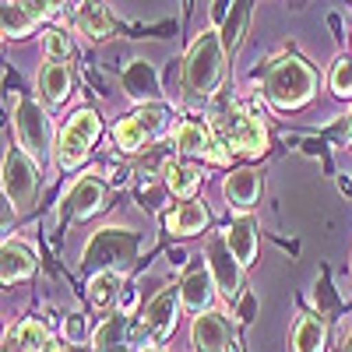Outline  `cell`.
I'll use <instances>...</instances> for the list:
<instances>
[{"instance_id": "cell-1", "label": "cell", "mask_w": 352, "mask_h": 352, "mask_svg": "<svg viewBox=\"0 0 352 352\" xmlns=\"http://www.w3.org/2000/svg\"><path fill=\"white\" fill-rule=\"evenodd\" d=\"M314 88H317V74L300 56H278L264 71V96L278 109H296V106L310 102Z\"/></svg>"}, {"instance_id": "cell-2", "label": "cell", "mask_w": 352, "mask_h": 352, "mask_svg": "<svg viewBox=\"0 0 352 352\" xmlns=\"http://www.w3.org/2000/svg\"><path fill=\"white\" fill-rule=\"evenodd\" d=\"M226 74V46L219 39V32H201L187 53V64H184V85L190 96H204L208 99L219 81Z\"/></svg>"}, {"instance_id": "cell-3", "label": "cell", "mask_w": 352, "mask_h": 352, "mask_svg": "<svg viewBox=\"0 0 352 352\" xmlns=\"http://www.w3.org/2000/svg\"><path fill=\"white\" fill-rule=\"evenodd\" d=\"M215 134L229 144V152H240V155H264V148H268V131H264V124L257 120L254 113L247 109H226L215 116Z\"/></svg>"}, {"instance_id": "cell-4", "label": "cell", "mask_w": 352, "mask_h": 352, "mask_svg": "<svg viewBox=\"0 0 352 352\" xmlns=\"http://www.w3.org/2000/svg\"><path fill=\"white\" fill-rule=\"evenodd\" d=\"M138 254V236L127 229H99L92 243L85 247V268L88 272H116V268H127Z\"/></svg>"}, {"instance_id": "cell-5", "label": "cell", "mask_w": 352, "mask_h": 352, "mask_svg": "<svg viewBox=\"0 0 352 352\" xmlns=\"http://www.w3.org/2000/svg\"><path fill=\"white\" fill-rule=\"evenodd\" d=\"M99 131H102L99 113L96 109H78L71 120L64 124L60 138H56V166H60V169L81 166L88 159V152H92Z\"/></svg>"}, {"instance_id": "cell-6", "label": "cell", "mask_w": 352, "mask_h": 352, "mask_svg": "<svg viewBox=\"0 0 352 352\" xmlns=\"http://www.w3.org/2000/svg\"><path fill=\"white\" fill-rule=\"evenodd\" d=\"M162 131H166V109H162L159 102H155V106H141V109H134L131 116H124V120H116V127H113V144H116L120 152L134 155V152H141L152 138H159Z\"/></svg>"}, {"instance_id": "cell-7", "label": "cell", "mask_w": 352, "mask_h": 352, "mask_svg": "<svg viewBox=\"0 0 352 352\" xmlns=\"http://www.w3.org/2000/svg\"><path fill=\"white\" fill-rule=\"evenodd\" d=\"M204 257H208V272H212L219 292H222L226 300L236 303L243 296V264L232 257V250L226 243V232L208 236V243H204Z\"/></svg>"}, {"instance_id": "cell-8", "label": "cell", "mask_w": 352, "mask_h": 352, "mask_svg": "<svg viewBox=\"0 0 352 352\" xmlns=\"http://www.w3.org/2000/svg\"><path fill=\"white\" fill-rule=\"evenodd\" d=\"M39 194V162H32L21 148L4 155V197H11L14 208H32Z\"/></svg>"}, {"instance_id": "cell-9", "label": "cell", "mask_w": 352, "mask_h": 352, "mask_svg": "<svg viewBox=\"0 0 352 352\" xmlns=\"http://www.w3.org/2000/svg\"><path fill=\"white\" fill-rule=\"evenodd\" d=\"M14 131H18V144L21 152L36 162L50 152V120H46V109L36 106L32 99H21L14 109Z\"/></svg>"}, {"instance_id": "cell-10", "label": "cell", "mask_w": 352, "mask_h": 352, "mask_svg": "<svg viewBox=\"0 0 352 352\" xmlns=\"http://www.w3.org/2000/svg\"><path fill=\"white\" fill-rule=\"evenodd\" d=\"M60 4H50V0H39V4H32V0H14V4H4V14H0V21H4V36L8 39H21L32 25H39L43 18H50Z\"/></svg>"}, {"instance_id": "cell-11", "label": "cell", "mask_w": 352, "mask_h": 352, "mask_svg": "<svg viewBox=\"0 0 352 352\" xmlns=\"http://www.w3.org/2000/svg\"><path fill=\"white\" fill-rule=\"evenodd\" d=\"M176 303H180V289L176 285H166L159 296L144 307L141 314V328L148 331V338H166L176 324Z\"/></svg>"}, {"instance_id": "cell-12", "label": "cell", "mask_w": 352, "mask_h": 352, "mask_svg": "<svg viewBox=\"0 0 352 352\" xmlns=\"http://www.w3.org/2000/svg\"><path fill=\"white\" fill-rule=\"evenodd\" d=\"M190 342L197 352H232V335L222 314H201L190 328Z\"/></svg>"}, {"instance_id": "cell-13", "label": "cell", "mask_w": 352, "mask_h": 352, "mask_svg": "<svg viewBox=\"0 0 352 352\" xmlns=\"http://www.w3.org/2000/svg\"><path fill=\"white\" fill-rule=\"evenodd\" d=\"M102 184L96 180V176H81V180L71 187V194L60 201V215H71V219H88V215H96L102 208Z\"/></svg>"}, {"instance_id": "cell-14", "label": "cell", "mask_w": 352, "mask_h": 352, "mask_svg": "<svg viewBox=\"0 0 352 352\" xmlns=\"http://www.w3.org/2000/svg\"><path fill=\"white\" fill-rule=\"evenodd\" d=\"M50 345V324L39 317H28L4 335V352H43Z\"/></svg>"}, {"instance_id": "cell-15", "label": "cell", "mask_w": 352, "mask_h": 352, "mask_svg": "<svg viewBox=\"0 0 352 352\" xmlns=\"http://www.w3.org/2000/svg\"><path fill=\"white\" fill-rule=\"evenodd\" d=\"M124 92L131 99H138L141 106H155V99H159V78H155L152 64L131 60L127 71H124Z\"/></svg>"}, {"instance_id": "cell-16", "label": "cell", "mask_w": 352, "mask_h": 352, "mask_svg": "<svg viewBox=\"0 0 352 352\" xmlns=\"http://www.w3.org/2000/svg\"><path fill=\"white\" fill-rule=\"evenodd\" d=\"M0 275H4V282H25V278H32L36 275V254L28 250L25 243L18 240H4V250H0Z\"/></svg>"}, {"instance_id": "cell-17", "label": "cell", "mask_w": 352, "mask_h": 352, "mask_svg": "<svg viewBox=\"0 0 352 352\" xmlns=\"http://www.w3.org/2000/svg\"><path fill=\"white\" fill-rule=\"evenodd\" d=\"M212 292H215V278H212V272L197 268V272H190V275L184 278V285H180V303H184L190 314H208V307H212Z\"/></svg>"}, {"instance_id": "cell-18", "label": "cell", "mask_w": 352, "mask_h": 352, "mask_svg": "<svg viewBox=\"0 0 352 352\" xmlns=\"http://www.w3.org/2000/svg\"><path fill=\"white\" fill-rule=\"evenodd\" d=\"M226 197H229L232 208L250 212L254 204H257V197H261V173H254V169H236V173L226 180Z\"/></svg>"}, {"instance_id": "cell-19", "label": "cell", "mask_w": 352, "mask_h": 352, "mask_svg": "<svg viewBox=\"0 0 352 352\" xmlns=\"http://www.w3.org/2000/svg\"><path fill=\"white\" fill-rule=\"evenodd\" d=\"M226 243H229L232 257H236L240 264H250L257 257V222L250 215L232 219V226L226 229Z\"/></svg>"}, {"instance_id": "cell-20", "label": "cell", "mask_w": 352, "mask_h": 352, "mask_svg": "<svg viewBox=\"0 0 352 352\" xmlns=\"http://www.w3.org/2000/svg\"><path fill=\"white\" fill-rule=\"evenodd\" d=\"M212 144H215V127L212 124L184 120L180 127H176V148H180L184 155H204V159H208Z\"/></svg>"}, {"instance_id": "cell-21", "label": "cell", "mask_w": 352, "mask_h": 352, "mask_svg": "<svg viewBox=\"0 0 352 352\" xmlns=\"http://www.w3.org/2000/svg\"><path fill=\"white\" fill-rule=\"evenodd\" d=\"M39 96H43L46 106H60V102L71 96V67L50 60V64L39 71Z\"/></svg>"}, {"instance_id": "cell-22", "label": "cell", "mask_w": 352, "mask_h": 352, "mask_svg": "<svg viewBox=\"0 0 352 352\" xmlns=\"http://www.w3.org/2000/svg\"><path fill=\"white\" fill-rule=\"evenodd\" d=\"M328 345V328L324 320L314 317V314H303L292 328V352H324Z\"/></svg>"}, {"instance_id": "cell-23", "label": "cell", "mask_w": 352, "mask_h": 352, "mask_svg": "<svg viewBox=\"0 0 352 352\" xmlns=\"http://www.w3.org/2000/svg\"><path fill=\"white\" fill-rule=\"evenodd\" d=\"M120 285H124V278H120V272H99V275H92L88 278V303H92L96 310H113L116 303H120Z\"/></svg>"}, {"instance_id": "cell-24", "label": "cell", "mask_w": 352, "mask_h": 352, "mask_svg": "<svg viewBox=\"0 0 352 352\" xmlns=\"http://www.w3.org/2000/svg\"><path fill=\"white\" fill-rule=\"evenodd\" d=\"M166 226H169V232H176V236H194V232H201L204 226H208V208H204L201 201H187L166 219Z\"/></svg>"}, {"instance_id": "cell-25", "label": "cell", "mask_w": 352, "mask_h": 352, "mask_svg": "<svg viewBox=\"0 0 352 352\" xmlns=\"http://www.w3.org/2000/svg\"><path fill=\"white\" fill-rule=\"evenodd\" d=\"M166 184H169V190L176 197L190 201L197 194V187H201V169L194 162H176L173 159V162H166Z\"/></svg>"}, {"instance_id": "cell-26", "label": "cell", "mask_w": 352, "mask_h": 352, "mask_svg": "<svg viewBox=\"0 0 352 352\" xmlns=\"http://www.w3.org/2000/svg\"><path fill=\"white\" fill-rule=\"evenodd\" d=\"M78 28L88 39H106L113 32V14L106 4H81L78 8Z\"/></svg>"}, {"instance_id": "cell-27", "label": "cell", "mask_w": 352, "mask_h": 352, "mask_svg": "<svg viewBox=\"0 0 352 352\" xmlns=\"http://www.w3.org/2000/svg\"><path fill=\"white\" fill-rule=\"evenodd\" d=\"M247 21H250V4H232V14H229L226 32H222V46H226V50H236V46H240Z\"/></svg>"}, {"instance_id": "cell-28", "label": "cell", "mask_w": 352, "mask_h": 352, "mask_svg": "<svg viewBox=\"0 0 352 352\" xmlns=\"http://www.w3.org/2000/svg\"><path fill=\"white\" fill-rule=\"evenodd\" d=\"M92 345H96L99 352H113V349L127 345V342H124V317H109L106 324H99V331H96Z\"/></svg>"}, {"instance_id": "cell-29", "label": "cell", "mask_w": 352, "mask_h": 352, "mask_svg": "<svg viewBox=\"0 0 352 352\" xmlns=\"http://www.w3.org/2000/svg\"><path fill=\"white\" fill-rule=\"evenodd\" d=\"M43 53L50 56V60L64 64L67 56H71V39H67V32H60V28H50V32H43Z\"/></svg>"}, {"instance_id": "cell-30", "label": "cell", "mask_w": 352, "mask_h": 352, "mask_svg": "<svg viewBox=\"0 0 352 352\" xmlns=\"http://www.w3.org/2000/svg\"><path fill=\"white\" fill-rule=\"evenodd\" d=\"M331 88H335V96L352 99V56L349 60H338L331 67Z\"/></svg>"}, {"instance_id": "cell-31", "label": "cell", "mask_w": 352, "mask_h": 352, "mask_svg": "<svg viewBox=\"0 0 352 352\" xmlns=\"http://www.w3.org/2000/svg\"><path fill=\"white\" fill-rule=\"evenodd\" d=\"M81 335H85L81 317H71V320H67V338H81Z\"/></svg>"}, {"instance_id": "cell-32", "label": "cell", "mask_w": 352, "mask_h": 352, "mask_svg": "<svg viewBox=\"0 0 352 352\" xmlns=\"http://www.w3.org/2000/svg\"><path fill=\"white\" fill-rule=\"evenodd\" d=\"M243 303H240V320H250V314H254V300L250 296H240Z\"/></svg>"}, {"instance_id": "cell-33", "label": "cell", "mask_w": 352, "mask_h": 352, "mask_svg": "<svg viewBox=\"0 0 352 352\" xmlns=\"http://www.w3.org/2000/svg\"><path fill=\"white\" fill-rule=\"evenodd\" d=\"M43 352H71V349H67V345H56V342H50Z\"/></svg>"}, {"instance_id": "cell-34", "label": "cell", "mask_w": 352, "mask_h": 352, "mask_svg": "<svg viewBox=\"0 0 352 352\" xmlns=\"http://www.w3.org/2000/svg\"><path fill=\"white\" fill-rule=\"evenodd\" d=\"M113 352H134V349H131V342H127V345H120V349H113Z\"/></svg>"}, {"instance_id": "cell-35", "label": "cell", "mask_w": 352, "mask_h": 352, "mask_svg": "<svg viewBox=\"0 0 352 352\" xmlns=\"http://www.w3.org/2000/svg\"><path fill=\"white\" fill-rule=\"evenodd\" d=\"M349 141H352V116H349Z\"/></svg>"}, {"instance_id": "cell-36", "label": "cell", "mask_w": 352, "mask_h": 352, "mask_svg": "<svg viewBox=\"0 0 352 352\" xmlns=\"http://www.w3.org/2000/svg\"><path fill=\"white\" fill-rule=\"evenodd\" d=\"M144 352H159V349H144Z\"/></svg>"}, {"instance_id": "cell-37", "label": "cell", "mask_w": 352, "mask_h": 352, "mask_svg": "<svg viewBox=\"0 0 352 352\" xmlns=\"http://www.w3.org/2000/svg\"><path fill=\"white\" fill-rule=\"evenodd\" d=\"M349 352H352V338H349Z\"/></svg>"}]
</instances>
